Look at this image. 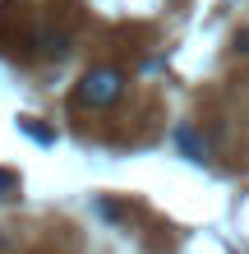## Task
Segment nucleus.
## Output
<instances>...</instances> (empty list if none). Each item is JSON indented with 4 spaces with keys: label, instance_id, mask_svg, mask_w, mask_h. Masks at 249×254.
I'll return each instance as SVG.
<instances>
[{
    "label": "nucleus",
    "instance_id": "2",
    "mask_svg": "<svg viewBox=\"0 0 249 254\" xmlns=\"http://www.w3.org/2000/svg\"><path fill=\"white\" fill-rule=\"evenodd\" d=\"M175 148H180L189 162H208V139H199L194 125H175Z\"/></svg>",
    "mask_w": 249,
    "mask_h": 254
},
{
    "label": "nucleus",
    "instance_id": "3",
    "mask_svg": "<svg viewBox=\"0 0 249 254\" xmlns=\"http://www.w3.org/2000/svg\"><path fill=\"white\" fill-rule=\"evenodd\" d=\"M236 47H240V51L249 56V28H240V33H236Z\"/></svg>",
    "mask_w": 249,
    "mask_h": 254
},
{
    "label": "nucleus",
    "instance_id": "1",
    "mask_svg": "<svg viewBox=\"0 0 249 254\" xmlns=\"http://www.w3.org/2000/svg\"><path fill=\"white\" fill-rule=\"evenodd\" d=\"M120 93H125V74L111 69V65H97V69H88L83 79H79L74 102H79V107L101 111V107H111V102H120Z\"/></svg>",
    "mask_w": 249,
    "mask_h": 254
}]
</instances>
